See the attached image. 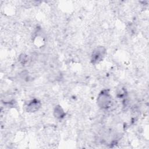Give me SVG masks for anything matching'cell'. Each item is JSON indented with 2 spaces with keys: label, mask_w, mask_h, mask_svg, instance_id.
I'll use <instances>...</instances> for the list:
<instances>
[{
  "label": "cell",
  "mask_w": 149,
  "mask_h": 149,
  "mask_svg": "<svg viewBox=\"0 0 149 149\" xmlns=\"http://www.w3.org/2000/svg\"><path fill=\"white\" fill-rule=\"evenodd\" d=\"M19 59H20V62L24 65L27 63L29 61V58L27 55H26L24 54H22V55H20Z\"/></svg>",
  "instance_id": "5"
},
{
  "label": "cell",
  "mask_w": 149,
  "mask_h": 149,
  "mask_svg": "<svg viewBox=\"0 0 149 149\" xmlns=\"http://www.w3.org/2000/svg\"><path fill=\"white\" fill-rule=\"evenodd\" d=\"M112 98L109 92L104 90L99 93L97 99V105L102 109H107L112 105Z\"/></svg>",
  "instance_id": "1"
},
{
  "label": "cell",
  "mask_w": 149,
  "mask_h": 149,
  "mask_svg": "<svg viewBox=\"0 0 149 149\" xmlns=\"http://www.w3.org/2000/svg\"><path fill=\"white\" fill-rule=\"evenodd\" d=\"M106 54V49L102 46L97 47L92 52L91 61L93 63H98L104 58Z\"/></svg>",
  "instance_id": "2"
},
{
  "label": "cell",
  "mask_w": 149,
  "mask_h": 149,
  "mask_svg": "<svg viewBox=\"0 0 149 149\" xmlns=\"http://www.w3.org/2000/svg\"><path fill=\"white\" fill-rule=\"evenodd\" d=\"M41 102L37 99L31 100L26 105V109L28 112H35L41 107Z\"/></svg>",
  "instance_id": "3"
},
{
  "label": "cell",
  "mask_w": 149,
  "mask_h": 149,
  "mask_svg": "<svg viewBox=\"0 0 149 149\" xmlns=\"http://www.w3.org/2000/svg\"><path fill=\"white\" fill-rule=\"evenodd\" d=\"M54 115L56 118L61 119L65 116V113L64 112V111L63 110V109L61 108V106L57 105L54 108Z\"/></svg>",
  "instance_id": "4"
}]
</instances>
